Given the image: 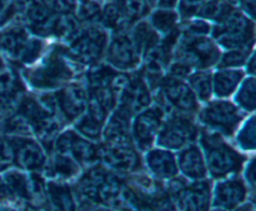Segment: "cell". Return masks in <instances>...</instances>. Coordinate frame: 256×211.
<instances>
[{
	"label": "cell",
	"instance_id": "cell-1",
	"mask_svg": "<svg viewBox=\"0 0 256 211\" xmlns=\"http://www.w3.org/2000/svg\"><path fill=\"white\" fill-rule=\"evenodd\" d=\"M212 40L228 50L252 49L255 38L254 20L239 8L230 12L222 22L212 26Z\"/></svg>",
	"mask_w": 256,
	"mask_h": 211
},
{
	"label": "cell",
	"instance_id": "cell-2",
	"mask_svg": "<svg viewBox=\"0 0 256 211\" xmlns=\"http://www.w3.org/2000/svg\"><path fill=\"white\" fill-rule=\"evenodd\" d=\"M175 62L186 65L190 70L206 69L216 64L220 52L216 42L208 36H189L180 32L175 46Z\"/></svg>",
	"mask_w": 256,
	"mask_h": 211
},
{
	"label": "cell",
	"instance_id": "cell-3",
	"mask_svg": "<svg viewBox=\"0 0 256 211\" xmlns=\"http://www.w3.org/2000/svg\"><path fill=\"white\" fill-rule=\"evenodd\" d=\"M109 36L100 24L82 25L78 36L69 42V56L78 64H96L106 52Z\"/></svg>",
	"mask_w": 256,
	"mask_h": 211
},
{
	"label": "cell",
	"instance_id": "cell-4",
	"mask_svg": "<svg viewBox=\"0 0 256 211\" xmlns=\"http://www.w3.org/2000/svg\"><path fill=\"white\" fill-rule=\"evenodd\" d=\"M0 48L12 59L32 64L42 54L44 42L39 38H32L29 30L18 22L0 32Z\"/></svg>",
	"mask_w": 256,
	"mask_h": 211
},
{
	"label": "cell",
	"instance_id": "cell-5",
	"mask_svg": "<svg viewBox=\"0 0 256 211\" xmlns=\"http://www.w3.org/2000/svg\"><path fill=\"white\" fill-rule=\"evenodd\" d=\"M78 189L86 202L112 204L119 195L122 185L110 172L102 168H94L80 180Z\"/></svg>",
	"mask_w": 256,
	"mask_h": 211
},
{
	"label": "cell",
	"instance_id": "cell-6",
	"mask_svg": "<svg viewBox=\"0 0 256 211\" xmlns=\"http://www.w3.org/2000/svg\"><path fill=\"white\" fill-rule=\"evenodd\" d=\"M202 144L206 155V164L214 178H222L238 172L242 158L232 150L224 140L215 134H202Z\"/></svg>",
	"mask_w": 256,
	"mask_h": 211
},
{
	"label": "cell",
	"instance_id": "cell-7",
	"mask_svg": "<svg viewBox=\"0 0 256 211\" xmlns=\"http://www.w3.org/2000/svg\"><path fill=\"white\" fill-rule=\"evenodd\" d=\"M55 116L64 118L66 122H74L85 112L88 95L79 85H72L54 95H44L40 100Z\"/></svg>",
	"mask_w": 256,
	"mask_h": 211
},
{
	"label": "cell",
	"instance_id": "cell-8",
	"mask_svg": "<svg viewBox=\"0 0 256 211\" xmlns=\"http://www.w3.org/2000/svg\"><path fill=\"white\" fill-rule=\"evenodd\" d=\"M32 86L38 89H49L59 86L69 82L72 76V72L62 58V52H52L46 58L45 62L36 68V70L25 74Z\"/></svg>",
	"mask_w": 256,
	"mask_h": 211
},
{
	"label": "cell",
	"instance_id": "cell-9",
	"mask_svg": "<svg viewBox=\"0 0 256 211\" xmlns=\"http://www.w3.org/2000/svg\"><path fill=\"white\" fill-rule=\"evenodd\" d=\"M106 60L112 66L120 70L134 69L139 65L142 54L132 40L130 30L112 34L106 46Z\"/></svg>",
	"mask_w": 256,
	"mask_h": 211
},
{
	"label": "cell",
	"instance_id": "cell-10",
	"mask_svg": "<svg viewBox=\"0 0 256 211\" xmlns=\"http://www.w3.org/2000/svg\"><path fill=\"white\" fill-rule=\"evenodd\" d=\"M160 95H162V102L166 106L175 110L176 114L190 116L196 112V96L192 92V88L182 82V79L174 76L165 79L162 84Z\"/></svg>",
	"mask_w": 256,
	"mask_h": 211
},
{
	"label": "cell",
	"instance_id": "cell-11",
	"mask_svg": "<svg viewBox=\"0 0 256 211\" xmlns=\"http://www.w3.org/2000/svg\"><path fill=\"white\" fill-rule=\"evenodd\" d=\"M200 120L218 132L230 135L242 120V115L232 102H214L200 112Z\"/></svg>",
	"mask_w": 256,
	"mask_h": 211
},
{
	"label": "cell",
	"instance_id": "cell-12",
	"mask_svg": "<svg viewBox=\"0 0 256 211\" xmlns=\"http://www.w3.org/2000/svg\"><path fill=\"white\" fill-rule=\"evenodd\" d=\"M198 129L189 116L176 114L165 122L158 142L168 149H180L196 139Z\"/></svg>",
	"mask_w": 256,
	"mask_h": 211
},
{
	"label": "cell",
	"instance_id": "cell-13",
	"mask_svg": "<svg viewBox=\"0 0 256 211\" xmlns=\"http://www.w3.org/2000/svg\"><path fill=\"white\" fill-rule=\"evenodd\" d=\"M100 155L108 166L118 172H132L139 165L138 154L130 138L106 140Z\"/></svg>",
	"mask_w": 256,
	"mask_h": 211
},
{
	"label": "cell",
	"instance_id": "cell-14",
	"mask_svg": "<svg viewBox=\"0 0 256 211\" xmlns=\"http://www.w3.org/2000/svg\"><path fill=\"white\" fill-rule=\"evenodd\" d=\"M165 110L160 105L145 109L136 114L132 124V132L135 142L140 149L146 150L152 146L162 128Z\"/></svg>",
	"mask_w": 256,
	"mask_h": 211
},
{
	"label": "cell",
	"instance_id": "cell-15",
	"mask_svg": "<svg viewBox=\"0 0 256 211\" xmlns=\"http://www.w3.org/2000/svg\"><path fill=\"white\" fill-rule=\"evenodd\" d=\"M55 149L59 154L68 155L80 164H92L99 156L98 149L92 142L82 139L72 132L60 135L55 142Z\"/></svg>",
	"mask_w": 256,
	"mask_h": 211
},
{
	"label": "cell",
	"instance_id": "cell-16",
	"mask_svg": "<svg viewBox=\"0 0 256 211\" xmlns=\"http://www.w3.org/2000/svg\"><path fill=\"white\" fill-rule=\"evenodd\" d=\"M152 98L146 82L140 76L130 78L126 86L120 92V108L130 115L139 114L149 106Z\"/></svg>",
	"mask_w": 256,
	"mask_h": 211
},
{
	"label": "cell",
	"instance_id": "cell-17",
	"mask_svg": "<svg viewBox=\"0 0 256 211\" xmlns=\"http://www.w3.org/2000/svg\"><path fill=\"white\" fill-rule=\"evenodd\" d=\"M178 202L184 211H208L210 198V186L206 182H194L192 185L176 192Z\"/></svg>",
	"mask_w": 256,
	"mask_h": 211
},
{
	"label": "cell",
	"instance_id": "cell-18",
	"mask_svg": "<svg viewBox=\"0 0 256 211\" xmlns=\"http://www.w3.org/2000/svg\"><path fill=\"white\" fill-rule=\"evenodd\" d=\"M12 146L14 159L20 168L26 170H36L44 165L45 155L39 145L32 140L18 139Z\"/></svg>",
	"mask_w": 256,
	"mask_h": 211
},
{
	"label": "cell",
	"instance_id": "cell-19",
	"mask_svg": "<svg viewBox=\"0 0 256 211\" xmlns=\"http://www.w3.org/2000/svg\"><path fill=\"white\" fill-rule=\"evenodd\" d=\"M246 196V189L240 180H226L215 188V205L222 209L232 210Z\"/></svg>",
	"mask_w": 256,
	"mask_h": 211
},
{
	"label": "cell",
	"instance_id": "cell-20",
	"mask_svg": "<svg viewBox=\"0 0 256 211\" xmlns=\"http://www.w3.org/2000/svg\"><path fill=\"white\" fill-rule=\"evenodd\" d=\"M99 24L105 30L112 32V34L128 32L132 26L115 0H108L105 2L104 6H102Z\"/></svg>",
	"mask_w": 256,
	"mask_h": 211
},
{
	"label": "cell",
	"instance_id": "cell-21",
	"mask_svg": "<svg viewBox=\"0 0 256 211\" xmlns=\"http://www.w3.org/2000/svg\"><path fill=\"white\" fill-rule=\"evenodd\" d=\"M146 162L149 169L162 179H169L176 175L178 165L172 152L165 150H152L148 154Z\"/></svg>",
	"mask_w": 256,
	"mask_h": 211
},
{
	"label": "cell",
	"instance_id": "cell-22",
	"mask_svg": "<svg viewBox=\"0 0 256 211\" xmlns=\"http://www.w3.org/2000/svg\"><path fill=\"white\" fill-rule=\"evenodd\" d=\"M179 165L182 172L190 179L200 180L206 175V165L196 146H189L180 154Z\"/></svg>",
	"mask_w": 256,
	"mask_h": 211
},
{
	"label": "cell",
	"instance_id": "cell-23",
	"mask_svg": "<svg viewBox=\"0 0 256 211\" xmlns=\"http://www.w3.org/2000/svg\"><path fill=\"white\" fill-rule=\"evenodd\" d=\"M130 34H132V40L136 44L142 56H144L150 49L156 46L160 42V39H162V36L152 29L149 22H145V20H140V22H135L130 28Z\"/></svg>",
	"mask_w": 256,
	"mask_h": 211
},
{
	"label": "cell",
	"instance_id": "cell-24",
	"mask_svg": "<svg viewBox=\"0 0 256 211\" xmlns=\"http://www.w3.org/2000/svg\"><path fill=\"white\" fill-rule=\"evenodd\" d=\"M82 25L74 14H55L52 36L65 42H72L82 30Z\"/></svg>",
	"mask_w": 256,
	"mask_h": 211
},
{
	"label": "cell",
	"instance_id": "cell-25",
	"mask_svg": "<svg viewBox=\"0 0 256 211\" xmlns=\"http://www.w3.org/2000/svg\"><path fill=\"white\" fill-rule=\"evenodd\" d=\"M45 189L50 211H75L72 192L65 185L49 182Z\"/></svg>",
	"mask_w": 256,
	"mask_h": 211
},
{
	"label": "cell",
	"instance_id": "cell-26",
	"mask_svg": "<svg viewBox=\"0 0 256 211\" xmlns=\"http://www.w3.org/2000/svg\"><path fill=\"white\" fill-rule=\"evenodd\" d=\"M238 8L235 0H206L196 18L206 20V22H214L215 24L222 22L232 12Z\"/></svg>",
	"mask_w": 256,
	"mask_h": 211
},
{
	"label": "cell",
	"instance_id": "cell-27",
	"mask_svg": "<svg viewBox=\"0 0 256 211\" xmlns=\"http://www.w3.org/2000/svg\"><path fill=\"white\" fill-rule=\"evenodd\" d=\"M149 24L160 36H166L179 29V14L174 9L158 8L150 14Z\"/></svg>",
	"mask_w": 256,
	"mask_h": 211
},
{
	"label": "cell",
	"instance_id": "cell-28",
	"mask_svg": "<svg viewBox=\"0 0 256 211\" xmlns=\"http://www.w3.org/2000/svg\"><path fill=\"white\" fill-rule=\"evenodd\" d=\"M244 72L240 70H222L214 75V92L218 96H229L236 90Z\"/></svg>",
	"mask_w": 256,
	"mask_h": 211
},
{
	"label": "cell",
	"instance_id": "cell-29",
	"mask_svg": "<svg viewBox=\"0 0 256 211\" xmlns=\"http://www.w3.org/2000/svg\"><path fill=\"white\" fill-rule=\"evenodd\" d=\"M72 14L82 25L99 24L102 5L95 0H76Z\"/></svg>",
	"mask_w": 256,
	"mask_h": 211
},
{
	"label": "cell",
	"instance_id": "cell-30",
	"mask_svg": "<svg viewBox=\"0 0 256 211\" xmlns=\"http://www.w3.org/2000/svg\"><path fill=\"white\" fill-rule=\"evenodd\" d=\"M115 2H118L132 25L140 20H144V18L149 15L152 8L148 0H115Z\"/></svg>",
	"mask_w": 256,
	"mask_h": 211
},
{
	"label": "cell",
	"instance_id": "cell-31",
	"mask_svg": "<svg viewBox=\"0 0 256 211\" xmlns=\"http://www.w3.org/2000/svg\"><path fill=\"white\" fill-rule=\"evenodd\" d=\"M114 204L122 211H154L138 196L134 190L122 189V188L115 199Z\"/></svg>",
	"mask_w": 256,
	"mask_h": 211
},
{
	"label": "cell",
	"instance_id": "cell-32",
	"mask_svg": "<svg viewBox=\"0 0 256 211\" xmlns=\"http://www.w3.org/2000/svg\"><path fill=\"white\" fill-rule=\"evenodd\" d=\"M192 90L195 94V96L199 98L202 102L209 100L212 92V78L209 72H199L192 74L189 78Z\"/></svg>",
	"mask_w": 256,
	"mask_h": 211
},
{
	"label": "cell",
	"instance_id": "cell-33",
	"mask_svg": "<svg viewBox=\"0 0 256 211\" xmlns=\"http://www.w3.org/2000/svg\"><path fill=\"white\" fill-rule=\"evenodd\" d=\"M78 169H79L78 168V162L72 158L56 152L52 165V170L54 172L55 178H59V179H69V178L74 176L76 174Z\"/></svg>",
	"mask_w": 256,
	"mask_h": 211
},
{
	"label": "cell",
	"instance_id": "cell-34",
	"mask_svg": "<svg viewBox=\"0 0 256 211\" xmlns=\"http://www.w3.org/2000/svg\"><path fill=\"white\" fill-rule=\"evenodd\" d=\"M5 180H6V185L10 189V192H12L20 198L29 199L32 190H30L29 182H28L26 176L24 174L15 172H9L8 175H5Z\"/></svg>",
	"mask_w": 256,
	"mask_h": 211
},
{
	"label": "cell",
	"instance_id": "cell-35",
	"mask_svg": "<svg viewBox=\"0 0 256 211\" xmlns=\"http://www.w3.org/2000/svg\"><path fill=\"white\" fill-rule=\"evenodd\" d=\"M210 32H212L210 22L196 16L184 20L182 28L180 29L182 34L189 35V36H208Z\"/></svg>",
	"mask_w": 256,
	"mask_h": 211
},
{
	"label": "cell",
	"instance_id": "cell-36",
	"mask_svg": "<svg viewBox=\"0 0 256 211\" xmlns=\"http://www.w3.org/2000/svg\"><path fill=\"white\" fill-rule=\"evenodd\" d=\"M235 100L242 108H244L248 112H252L255 108V80L254 78H249L246 82L242 84L238 92Z\"/></svg>",
	"mask_w": 256,
	"mask_h": 211
},
{
	"label": "cell",
	"instance_id": "cell-37",
	"mask_svg": "<svg viewBox=\"0 0 256 211\" xmlns=\"http://www.w3.org/2000/svg\"><path fill=\"white\" fill-rule=\"evenodd\" d=\"M252 49H232L225 52L224 56L220 60V68H235L240 66L248 62V56Z\"/></svg>",
	"mask_w": 256,
	"mask_h": 211
},
{
	"label": "cell",
	"instance_id": "cell-38",
	"mask_svg": "<svg viewBox=\"0 0 256 211\" xmlns=\"http://www.w3.org/2000/svg\"><path fill=\"white\" fill-rule=\"evenodd\" d=\"M205 2L206 0H179L178 2V6H179L178 14L179 16H182V20L195 18Z\"/></svg>",
	"mask_w": 256,
	"mask_h": 211
},
{
	"label": "cell",
	"instance_id": "cell-39",
	"mask_svg": "<svg viewBox=\"0 0 256 211\" xmlns=\"http://www.w3.org/2000/svg\"><path fill=\"white\" fill-rule=\"evenodd\" d=\"M54 14H72L76 0H40Z\"/></svg>",
	"mask_w": 256,
	"mask_h": 211
},
{
	"label": "cell",
	"instance_id": "cell-40",
	"mask_svg": "<svg viewBox=\"0 0 256 211\" xmlns=\"http://www.w3.org/2000/svg\"><path fill=\"white\" fill-rule=\"evenodd\" d=\"M239 144L242 145L244 149H254L255 145V124L254 118L248 122L245 128L242 129V134L239 135Z\"/></svg>",
	"mask_w": 256,
	"mask_h": 211
},
{
	"label": "cell",
	"instance_id": "cell-41",
	"mask_svg": "<svg viewBox=\"0 0 256 211\" xmlns=\"http://www.w3.org/2000/svg\"><path fill=\"white\" fill-rule=\"evenodd\" d=\"M14 159V152L12 145L0 142V169L8 166Z\"/></svg>",
	"mask_w": 256,
	"mask_h": 211
},
{
	"label": "cell",
	"instance_id": "cell-42",
	"mask_svg": "<svg viewBox=\"0 0 256 211\" xmlns=\"http://www.w3.org/2000/svg\"><path fill=\"white\" fill-rule=\"evenodd\" d=\"M236 5H239V9L244 12L246 16L254 20L255 16V5L256 0H235Z\"/></svg>",
	"mask_w": 256,
	"mask_h": 211
},
{
	"label": "cell",
	"instance_id": "cell-43",
	"mask_svg": "<svg viewBox=\"0 0 256 211\" xmlns=\"http://www.w3.org/2000/svg\"><path fill=\"white\" fill-rule=\"evenodd\" d=\"M179 0H156V6L162 9H175Z\"/></svg>",
	"mask_w": 256,
	"mask_h": 211
},
{
	"label": "cell",
	"instance_id": "cell-44",
	"mask_svg": "<svg viewBox=\"0 0 256 211\" xmlns=\"http://www.w3.org/2000/svg\"><path fill=\"white\" fill-rule=\"evenodd\" d=\"M238 211H254V209H252V205H246V206H242V208H240L239 210Z\"/></svg>",
	"mask_w": 256,
	"mask_h": 211
},
{
	"label": "cell",
	"instance_id": "cell-45",
	"mask_svg": "<svg viewBox=\"0 0 256 211\" xmlns=\"http://www.w3.org/2000/svg\"><path fill=\"white\" fill-rule=\"evenodd\" d=\"M22 211H39V210H36L35 208L30 206V205H26V206L24 208V210H22Z\"/></svg>",
	"mask_w": 256,
	"mask_h": 211
},
{
	"label": "cell",
	"instance_id": "cell-46",
	"mask_svg": "<svg viewBox=\"0 0 256 211\" xmlns=\"http://www.w3.org/2000/svg\"><path fill=\"white\" fill-rule=\"evenodd\" d=\"M148 2H149V4L152 5V6H154V5L156 4V0H148Z\"/></svg>",
	"mask_w": 256,
	"mask_h": 211
},
{
	"label": "cell",
	"instance_id": "cell-47",
	"mask_svg": "<svg viewBox=\"0 0 256 211\" xmlns=\"http://www.w3.org/2000/svg\"><path fill=\"white\" fill-rule=\"evenodd\" d=\"M4 192V188H2V184L0 182V192Z\"/></svg>",
	"mask_w": 256,
	"mask_h": 211
},
{
	"label": "cell",
	"instance_id": "cell-48",
	"mask_svg": "<svg viewBox=\"0 0 256 211\" xmlns=\"http://www.w3.org/2000/svg\"><path fill=\"white\" fill-rule=\"evenodd\" d=\"M95 2H108V0H95Z\"/></svg>",
	"mask_w": 256,
	"mask_h": 211
},
{
	"label": "cell",
	"instance_id": "cell-49",
	"mask_svg": "<svg viewBox=\"0 0 256 211\" xmlns=\"http://www.w3.org/2000/svg\"><path fill=\"white\" fill-rule=\"evenodd\" d=\"M0 211H12V210H9V209H0Z\"/></svg>",
	"mask_w": 256,
	"mask_h": 211
},
{
	"label": "cell",
	"instance_id": "cell-50",
	"mask_svg": "<svg viewBox=\"0 0 256 211\" xmlns=\"http://www.w3.org/2000/svg\"><path fill=\"white\" fill-rule=\"evenodd\" d=\"M215 211H222V210H215Z\"/></svg>",
	"mask_w": 256,
	"mask_h": 211
}]
</instances>
